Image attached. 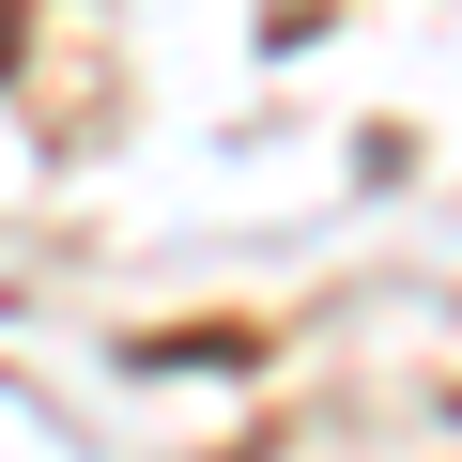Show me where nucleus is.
I'll return each instance as SVG.
<instances>
[{"instance_id": "f257e3e1", "label": "nucleus", "mask_w": 462, "mask_h": 462, "mask_svg": "<svg viewBox=\"0 0 462 462\" xmlns=\"http://www.w3.org/2000/svg\"><path fill=\"white\" fill-rule=\"evenodd\" d=\"M0 62H16V0H0Z\"/></svg>"}]
</instances>
